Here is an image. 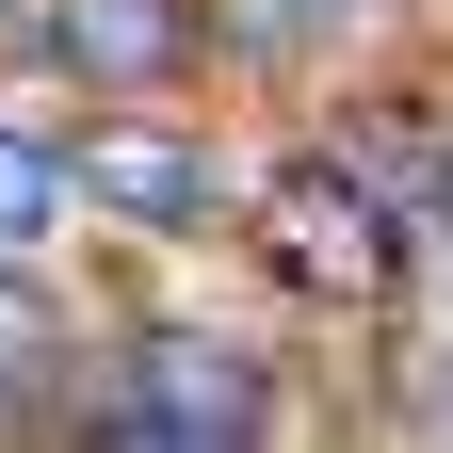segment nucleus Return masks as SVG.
Segmentation results:
<instances>
[{
	"label": "nucleus",
	"instance_id": "6",
	"mask_svg": "<svg viewBox=\"0 0 453 453\" xmlns=\"http://www.w3.org/2000/svg\"><path fill=\"white\" fill-rule=\"evenodd\" d=\"M33 372H49V308L0 275V388H33Z\"/></svg>",
	"mask_w": 453,
	"mask_h": 453
},
{
	"label": "nucleus",
	"instance_id": "2",
	"mask_svg": "<svg viewBox=\"0 0 453 453\" xmlns=\"http://www.w3.org/2000/svg\"><path fill=\"white\" fill-rule=\"evenodd\" d=\"M113 421H130V437H179V453H226V437L275 421V372L226 357V340H146L130 388H113Z\"/></svg>",
	"mask_w": 453,
	"mask_h": 453
},
{
	"label": "nucleus",
	"instance_id": "1",
	"mask_svg": "<svg viewBox=\"0 0 453 453\" xmlns=\"http://www.w3.org/2000/svg\"><path fill=\"white\" fill-rule=\"evenodd\" d=\"M259 243H275V275H292V292H324V308H372V292H388V211H372L357 162H292Z\"/></svg>",
	"mask_w": 453,
	"mask_h": 453
},
{
	"label": "nucleus",
	"instance_id": "3",
	"mask_svg": "<svg viewBox=\"0 0 453 453\" xmlns=\"http://www.w3.org/2000/svg\"><path fill=\"white\" fill-rule=\"evenodd\" d=\"M65 179H81L97 211H130V226H195V211H211V162H195L179 130H130V113L65 146Z\"/></svg>",
	"mask_w": 453,
	"mask_h": 453
},
{
	"label": "nucleus",
	"instance_id": "5",
	"mask_svg": "<svg viewBox=\"0 0 453 453\" xmlns=\"http://www.w3.org/2000/svg\"><path fill=\"white\" fill-rule=\"evenodd\" d=\"M81 179H65V146H33V130H0V259L17 243H49V211H65Z\"/></svg>",
	"mask_w": 453,
	"mask_h": 453
},
{
	"label": "nucleus",
	"instance_id": "4",
	"mask_svg": "<svg viewBox=\"0 0 453 453\" xmlns=\"http://www.w3.org/2000/svg\"><path fill=\"white\" fill-rule=\"evenodd\" d=\"M49 49H65L97 97H130V81L179 65V0H49Z\"/></svg>",
	"mask_w": 453,
	"mask_h": 453
}]
</instances>
